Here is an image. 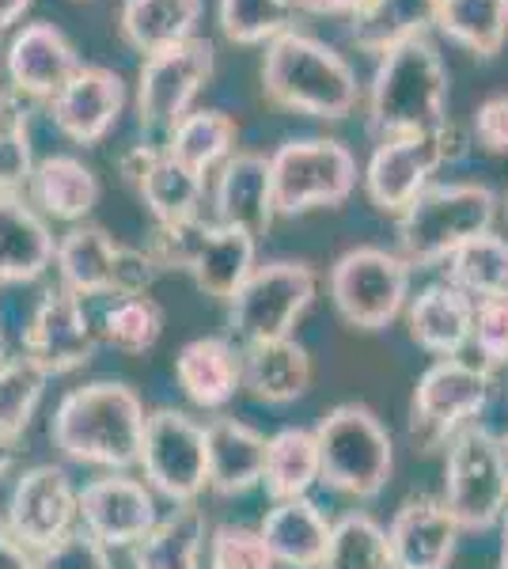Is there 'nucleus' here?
<instances>
[{"instance_id":"1","label":"nucleus","mask_w":508,"mask_h":569,"mask_svg":"<svg viewBox=\"0 0 508 569\" xmlns=\"http://www.w3.org/2000/svg\"><path fill=\"white\" fill-rule=\"evenodd\" d=\"M145 421H149V410L129 383L91 380L84 388L61 395L50 418V440L72 463L129 471L141 460Z\"/></svg>"},{"instance_id":"2","label":"nucleus","mask_w":508,"mask_h":569,"mask_svg":"<svg viewBox=\"0 0 508 569\" xmlns=\"http://www.w3.org/2000/svg\"><path fill=\"white\" fill-rule=\"evenodd\" d=\"M448 122V69L429 39H410L376 61L368 84V133L391 137L437 133Z\"/></svg>"},{"instance_id":"3","label":"nucleus","mask_w":508,"mask_h":569,"mask_svg":"<svg viewBox=\"0 0 508 569\" xmlns=\"http://www.w3.org/2000/svg\"><path fill=\"white\" fill-rule=\"evenodd\" d=\"M262 96L273 107L292 110V114L338 122V118L357 110L360 84L353 66L341 58L335 46L292 27L289 34L266 46Z\"/></svg>"},{"instance_id":"4","label":"nucleus","mask_w":508,"mask_h":569,"mask_svg":"<svg viewBox=\"0 0 508 569\" xmlns=\"http://www.w3.org/2000/svg\"><path fill=\"white\" fill-rule=\"evenodd\" d=\"M497 206L501 201L486 182H429L395 217L399 254L418 270L445 266L475 236L494 232Z\"/></svg>"},{"instance_id":"5","label":"nucleus","mask_w":508,"mask_h":569,"mask_svg":"<svg viewBox=\"0 0 508 569\" xmlns=\"http://www.w3.org/2000/svg\"><path fill=\"white\" fill-rule=\"evenodd\" d=\"M319 482L357 501L380 498L395 471V440L384 418L365 402H341L316 426Z\"/></svg>"},{"instance_id":"6","label":"nucleus","mask_w":508,"mask_h":569,"mask_svg":"<svg viewBox=\"0 0 508 569\" xmlns=\"http://www.w3.org/2000/svg\"><path fill=\"white\" fill-rule=\"evenodd\" d=\"M58 284L77 292L80 300L96 297H149L160 278V266L145 247H126L103 224L80 220L58 240Z\"/></svg>"},{"instance_id":"7","label":"nucleus","mask_w":508,"mask_h":569,"mask_svg":"<svg viewBox=\"0 0 508 569\" xmlns=\"http://www.w3.org/2000/svg\"><path fill=\"white\" fill-rule=\"evenodd\" d=\"M357 156L335 137H292L270 156L277 217H303L346 206L357 190Z\"/></svg>"},{"instance_id":"8","label":"nucleus","mask_w":508,"mask_h":569,"mask_svg":"<svg viewBox=\"0 0 508 569\" xmlns=\"http://www.w3.org/2000/svg\"><path fill=\"white\" fill-rule=\"evenodd\" d=\"M494 395V369L467 357H440L418 376L410 399V440L421 452L448 448V440L478 426Z\"/></svg>"},{"instance_id":"9","label":"nucleus","mask_w":508,"mask_h":569,"mask_svg":"<svg viewBox=\"0 0 508 569\" xmlns=\"http://www.w3.org/2000/svg\"><path fill=\"white\" fill-rule=\"evenodd\" d=\"M445 505L464 531H494L508 512L505 445L486 426H467L445 448Z\"/></svg>"},{"instance_id":"10","label":"nucleus","mask_w":508,"mask_h":569,"mask_svg":"<svg viewBox=\"0 0 508 569\" xmlns=\"http://www.w3.org/2000/svg\"><path fill=\"white\" fill-rule=\"evenodd\" d=\"M410 273L414 266L399 251H384V247L346 251L330 266V300L341 323L368 335L391 327L410 300Z\"/></svg>"},{"instance_id":"11","label":"nucleus","mask_w":508,"mask_h":569,"mask_svg":"<svg viewBox=\"0 0 508 569\" xmlns=\"http://www.w3.org/2000/svg\"><path fill=\"white\" fill-rule=\"evenodd\" d=\"M145 482L156 498L171 505H198L209 486V456H206V426L187 410L156 407L145 421L141 440Z\"/></svg>"},{"instance_id":"12","label":"nucleus","mask_w":508,"mask_h":569,"mask_svg":"<svg viewBox=\"0 0 508 569\" xmlns=\"http://www.w3.org/2000/svg\"><path fill=\"white\" fill-rule=\"evenodd\" d=\"M319 289V278L308 262L277 259L255 266V273L243 281V289L228 300V327L243 346L289 338L300 316L311 308Z\"/></svg>"},{"instance_id":"13","label":"nucleus","mask_w":508,"mask_h":569,"mask_svg":"<svg viewBox=\"0 0 508 569\" xmlns=\"http://www.w3.org/2000/svg\"><path fill=\"white\" fill-rule=\"evenodd\" d=\"M212 72H217V50L198 34L145 58L137 72V118L145 130L171 133L193 110V99L206 91Z\"/></svg>"},{"instance_id":"14","label":"nucleus","mask_w":508,"mask_h":569,"mask_svg":"<svg viewBox=\"0 0 508 569\" xmlns=\"http://www.w3.org/2000/svg\"><path fill=\"white\" fill-rule=\"evenodd\" d=\"M96 350L99 327L91 323L84 300L61 284L46 289L23 327V361H31L50 380L84 369Z\"/></svg>"},{"instance_id":"15","label":"nucleus","mask_w":508,"mask_h":569,"mask_svg":"<svg viewBox=\"0 0 508 569\" xmlns=\"http://www.w3.org/2000/svg\"><path fill=\"white\" fill-rule=\"evenodd\" d=\"M80 520V490L72 486L69 471L58 463H34L16 479L8 493L4 525L20 543L39 555L69 536Z\"/></svg>"},{"instance_id":"16","label":"nucleus","mask_w":508,"mask_h":569,"mask_svg":"<svg viewBox=\"0 0 508 569\" xmlns=\"http://www.w3.org/2000/svg\"><path fill=\"white\" fill-rule=\"evenodd\" d=\"M156 520L160 509L149 482L129 479L126 471H107L103 479L80 486V528L110 550H129L137 539L149 536Z\"/></svg>"},{"instance_id":"17","label":"nucleus","mask_w":508,"mask_h":569,"mask_svg":"<svg viewBox=\"0 0 508 569\" xmlns=\"http://www.w3.org/2000/svg\"><path fill=\"white\" fill-rule=\"evenodd\" d=\"M445 168V152H440L437 133L418 137H391L372 149L365 163V194L380 213L399 217L414 198Z\"/></svg>"},{"instance_id":"18","label":"nucleus","mask_w":508,"mask_h":569,"mask_svg":"<svg viewBox=\"0 0 508 569\" xmlns=\"http://www.w3.org/2000/svg\"><path fill=\"white\" fill-rule=\"evenodd\" d=\"M80 69L77 46L69 42V34L53 23H23L12 34L4 50V72L8 88L34 103H50L58 91L69 84V77Z\"/></svg>"},{"instance_id":"19","label":"nucleus","mask_w":508,"mask_h":569,"mask_svg":"<svg viewBox=\"0 0 508 569\" xmlns=\"http://www.w3.org/2000/svg\"><path fill=\"white\" fill-rule=\"evenodd\" d=\"M459 520L448 512L445 498H406L387 525V555L391 569H448L459 550Z\"/></svg>"},{"instance_id":"20","label":"nucleus","mask_w":508,"mask_h":569,"mask_svg":"<svg viewBox=\"0 0 508 569\" xmlns=\"http://www.w3.org/2000/svg\"><path fill=\"white\" fill-rule=\"evenodd\" d=\"M126 110V80L107 66H80L50 99L53 126L77 144H99Z\"/></svg>"},{"instance_id":"21","label":"nucleus","mask_w":508,"mask_h":569,"mask_svg":"<svg viewBox=\"0 0 508 569\" xmlns=\"http://www.w3.org/2000/svg\"><path fill=\"white\" fill-rule=\"evenodd\" d=\"M273 179L270 156L262 152H236L217 168L212 187V220L228 228H243L255 240L273 224Z\"/></svg>"},{"instance_id":"22","label":"nucleus","mask_w":508,"mask_h":569,"mask_svg":"<svg viewBox=\"0 0 508 569\" xmlns=\"http://www.w3.org/2000/svg\"><path fill=\"white\" fill-rule=\"evenodd\" d=\"M175 383L201 410H225L243 391V346L232 338H193L175 357Z\"/></svg>"},{"instance_id":"23","label":"nucleus","mask_w":508,"mask_h":569,"mask_svg":"<svg viewBox=\"0 0 508 569\" xmlns=\"http://www.w3.org/2000/svg\"><path fill=\"white\" fill-rule=\"evenodd\" d=\"M58 259L53 228L27 194L0 198V284L39 281Z\"/></svg>"},{"instance_id":"24","label":"nucleus","mask_w":508,"mask_h":569,"mask_svg":"<svg viewBox=\"0 0 508 569\" xmlns=\"http://www.w3.org/2000/svg\"><path fill=\"white\" fill-rule=\"evenodd\" d=\"M406 327H410L414 342L437 361L440 357H464L470 346V330H475V300L448 281L425 284L406 305Z\"/></svg>"},{"instance_id":"25","label":"nucleus","mask_w":508,"mask_h":569,"mask_svg":"<svg viewBox=\"0 0 508 569\" xmlns=\"http://www.w3.org/2000/svg\"><path fill=\"white\" fill-rule=\"evenodd\" d=\"M206 456H209V490L220 498L262 486L266 475V437L239 418L206 421Z\"/></svg>"},{"instance_id":"26","label":"nucleus","mask_w":508,"mask_h":569,"mask_svg":"<svg viewBox=\"0 0 508 569\" xmlns=\"http://www.w3.org/2000/svg\"><path fill=\"white\" fill-rule=\"evenodd\" d=\"M258 531H262L277 566L319 569L322 558H327L335 520H330L311 498H292V501H273V509L266 512Z\"/></svg>"},{"instance_id":"27","label":"nucleus","mask_w":508,"mask_h":569,"mask_svg":"<svg viewBox=\"0 0 508 569\" xmlns=\"http://www.w3.org/2000/svg\"><path fill=\"white\" fill-rule=\"evenodd\" d=\"M99 176L77 156L53 152L34 163L31 182H27V201L46 217L61 224H80L99 206Z\"/></svg>"},{"instance_id":"28","label":"nucleus","mask_w":508,"mask_h":569,"mask_svg":"<svg viewBox=\"0 0 508 569\" xmlns=\"http://www.w3.org/2000/svg\"><path fill=\"white\" fill-rule=\"evenodd\" d=\"M243 388L266 407L303 399L311 388V353L292 335L243 346Z\"/></svg>"},{"instance_id":"29","label":"nucleus","mask_w":508,"mask_h":569,"mask_svg":"<svg viewBox=\"0 0 508 569\" xmlns=\"http://www.w3.org/2000/svg\"><path fill=\"white\" fill-rule=\"evenodd\" d=\"M209 520L198 505H175L145 539L129 547V569H201Z\"/></svg>"},{"instance_id":"30","label":"nucleus","mask_w":508,"mask_h":569,"mask_svg":"<svg viewBox=\"0 0 508 569\" xmlns=\"http://www.w3.org/2000/svg\"><path fill=\"white\" fill-rule=\"evenodd\" d=\"M255 236L243 232V228H228L209 220L206 228V240L198 247V259L190 266V278L198 284L206 297L212 300H232L243 281L255 273Z\"/></svg>"},{"instance_id":"31","label":"nucleus","mask_w":508,"mask_h":569,"mask_svg":"<svg viewBox=\"0 0 508 569\" xmlns=\"http://www.w3.org/2000/svg\"><path fill=\"white\" fill-rule=\"evenodd\" d=\"M201 20V0H122L118 8V34L129 50L152 53L193 39Z\"/></svg>"},{"instance_id":"32","label":"nucleus","mask_w":508,"mask_h":569,"mask_svg":"<svg viewBox=\"0 0 508 569\" xmlns=\"http://www.w3.org/2000/svg\"><path fill=\"white\" fill-rule=\"evenodd\" d=\"M437 27V0H365L357 16H349V39L357 50L384 58L395 46L421 39Z\"/></svg>"},{"instance_id":"33","label":"nucleus","mask_w":508,"mask_h":569,"mask_svg":"<svg viewBox=\"0 0 508 569\" xmlns=\"http://www.w3.org/2000/svg\"><path fill=\"white\" fill-rule=\"evenodd\" d=\"M319 482V440L316 429L285 426L273 437H266V475L262 486L273 501L308 498V490Z\"/></svg>"},{"instance_id":"34","label":"nucleus","mask_w":508,"mask_h":569,"mask_svg":"<svg viewBox=\"0 0 508 569\" xmlns=\"http://www.w3.org/2000/svg\"><path fill=\"white\" fill-rule=\"evenodd\" d=\"M236 144H239L236 118H228L225 110H190V114L168 133L163 152L175 156L179 163H187L198 176H209L228 156L239 152Z\"/></svg>"},{"instance_id":"35","label":"nucleus","mask_w":508,"mask_h":569,"mask_svg":"<svg viewBox=\"0 0 508 569\" xmlns=\"http://www.w3.org/2000/svg\"><path fill=\"white\" fill-rule=\"evenodd\" d=\"M437 31L475 58H497L508 42V0H437Z\"/></svg>"},{"instance_id":"36","label":"nucleus","mask_w":508,"mask_h":569,"mask_svg":"<svg viewBox=\"0 0 508 569\" xmlns=\"http://www.w3.org/2000/svg\"><path fill=\"white\" fill-rule=\"evenodd\" d=\"M137 194L145 198L156 224H171V220H198L201 206H206V176L190 171L187 163H179L175 156L163 152L152 163V171L137 187Z\"/></svg>"},{"instance_id":"37","label":"nucleus","mask_w":508,"mask_h":569,"mask_svg":"<svg viewBox=\"0 0 508 569\" xmlns=\"http://www.w3.org/2000/svg\"><path fill=\"white\" fill-rule=\"evenodd\" d=\"M445 281L470 300L508 297V240L497 232L475 236L445 262Z\"/></svg>"},{"instance_id":"38","label":"nucleus","mask_w":508,"mask_h":569,"mask_svg":"<svg viewBox=\"0 0 508 569\" xmlns=\"http://www.w3.org/2000/svg\"><path fill=\"white\" fill-rule=\"evenodd\" d=\"M217 20L232 46H270L292 31L297 0H220Z\"/></svg>"},{"instance_id":"39","label":"nucleus","mask_w":508,"mask_h":569,"mask_svg":"<svg viewBox=\"0 0 508 569\" xmlns=\"http://www.w3.org/2000/svg\"><path fill=\"white\" fill-rule=\"evenodd\" d=\"M34 163L39 160L31 152V114L23 96L4 88L0 91V198L27 194Z\"/></svg>"},{"instance_id":"40","label":"nucleus","mask_w":508,"mask_h":569,"mask_svg":"<svg viewBox=\"0 0 508 569\" xmlns=\"http://www.w3.org/2000/svg\"><path fill=\"white\" fill-rule=\"evenodd\" d=\"M163 335V308L152 297H114L107 308L103 327H99V342L126 357L149 353Z\"/></svg>"},{"instance_id":"41","label":"nucleus","mask_w":508,"mask_h":569,"mask_svg":"<svg viewBox=\"0 0 508 569\" xmlns=\"http://www.w3.org/2000/svg\"><path fill=\"white\" fill-rule=\"evenodd\" d=\"M319 569H391L387 528L376 525L368 512H346L341 520H335L327 558Z\"/></svg>"},{"instance_id":"42","label":"nucleus","mask_w":508,"mask_h":569,"mask_svg":"<svg viewBox=\"0 0 508 569\" xmlns=\"http://www.w3.org/2000/svg\"><path fill=\"white\" fill-rule=\"evenodd\" d=\"M42 395L46 376L31 361H23V357H4L0 361V440L16 445L31 429Z\"/></svg>"},{"instance_id":"43","label":"nucleus","mask_w":508,"mask_h":569,"mask_svg":"<svg viewBox=\"0 0 508 569\" xmlns=\"http://www.w3.org/2000/svg\"><path fill=\"white\" fill-rule=\"evenodd\" d=\"M206 569H277V562L258 528L220 525L209 531Z\"/></svg>"},{"instance_id":"44","label":"nucleus","mask_w":508,"mask_h":569,"mask_svg":"<svg viewBox=\"0 0 508 569\" xmlns=\"http://www.w3.org/2000/svg\"><path fill=\"white\" fill-rule=\"evenodd\" d=\"M206 228L209 220H171V224H156L152 220V232L145 240V251L149 259L163 270H182L190 273L193 259H198V247L206 240Z\"/></svg>"},{"instance_id":"45","label":"nucleus","mask_w":508,"mask_h":569,"mask_svg":"<svg viewBox=\"0 0 508 569\" xmlns=\"http://www.w3.org/2000/svg\"><path fill=\"white\" fill-rule=\"evenodd\" d=\"M470 346H475V353L482 357V365H489V369L508 365V297L475 300Z\"/></svg>"},{"instance_id":"46","label":"nucleus","mask_w":508,"mask_h":569,"mask_svg":"<svg viewBox=\"0 0 508 569\" xmlns=\"http://www.w3.org/2000/svg\"><path fill=\"white\" fill-rule=\"evenodd\" d=\"M34 569H114V562H110V547L88 536L84 528H72L64 539L34 555Z\"/></svg>"},{"instance_id":"47","label":"nucleus","mask_w":508,"mask_h":569,"mask_svg":"<svg viewBox=\"0 0 508 569\" xmlns=\"http://www.w3.org/2000/svg\"><path fill=\"white\" fill-rule=\"evenodd\" d=\"M470 137L489 156H508V91L482 99L470 118Z\"/></svg>"},{"instance_id":"48","label":"nucleus","mask_w":508,"mask_h":569,"mask_svg":"<svg viewBox=\"0 0 508 569\" xmlns=\"http://www.w3.org/2000/svg\"><path fill=\"white\" fill-rule=\"evenodd\" d=\"M160 156H163L160 144H133V149H126L118 156V176H122V182H129V187H141Z\"/></svg>"},{"instance_id":"49","label":"nucleus","mask_w":508,"mask_h":569,"mask_svg":"<svg viewBox=\"0 0 508 569\" xmlns=\"http://www.w3.org/2000/svg\"><path fill=\"white\" fill-rule=\"evenodd\" d=\"M0 569H34V555L0 520Z\"/></svg>"},{"instance_id":"50","label":"nucleus","mask_w":508,"mask_h":569,"mask_svg":"<svg viewBox=\"0 0 508 569\" xmlns=\"http://www.w3.org/2000/svg\"><path fill=\"white\" fill-rule=\"evenodd\" d=\"M297 8L311 16H357L365 0H297Z\"/></svg>"},{"instance_id":"51","label":"nucleus","mask_w":508,"mask_h":569,"mask_svg":"<svg viewBox=\"0 0 508 569\" xmlns=\"http://www.w3.org/2000/svg\"><path fill=\"white\" fill-rule=\"evenodd\" d=\"M31 4L34 0H0V31H8L12 23H20Z\"/></svg>"},{"instance_id":"52","label":"nucleus","mask_w":508,"mask_h":569,"mask_svg":"<svg viewBox=\"0 0 508 569\" xmlns=\"http://www.w3.org/2000/svg\"><path fill=\"white\" fill-rule=\"evenodd\" d=\"M497 569H508V512L501 520V555H497Z\"/></svg>"},{"instance_id":"53","label":"nucleus","mask_w":508,"mask_h":569,"mask_svg":"<svg viewBox=\"0 0 508 569\" xmlns=\"http://www.w3.org/2000/svg\"><path fill=\"white\" fill-rule=\"evenodd\" d=\"M8 467H12V445H8V440H0V479L8 475Z\"/></svg>"},{"instance_id":"54","label":"nucleus","mask_w":508,"mask_h":569,"mask_svg":"<svg viewBox=\"0 0 508 569\" xmlns=\"http://www.w3.org/2000/svg\"><path fill=\"white\" fill-rule=\"evenodd\" d=\"M501 445H505V460H508V433L501 437Z\"/></svg>"},{"instance_id":"55","label":"nucleus","mask_w":508,"mask_h":569,"mask_svg":"<svg viewBox=\"0 0 508 569\" xmlns=\"http://www.w3.org/2000/svg\"><path fill=\"white\" fill-rule=\"evenodd\" d=\"M0 361H4V338H0Z\"/></svg>"},{"instance_id":"56","label":"nucleus","mask_w":508,"mask_h":569,"mask_svg":"<svg viewBox=\"0 0 508 569\" xmlns=\"http://www.w3.org/2000/svg\"><path fill=\"white\" fill-rule=\"evenodd\" d=\"M505 213H508V190H505Z\"/></svg>"},{"instance_id":"57","label":"nucleus","mask_w":508,"mask_h":569,"mask_svg":"<svg viewBox=\"0 0 508 569\" xmlns=\"http://www.w3.org/2000/svg\"><path fill=\"white\" fill-rule=\"evenodd\" d=\"M0 91H4V88H0Z\"/></svg>"}]
</instances>
